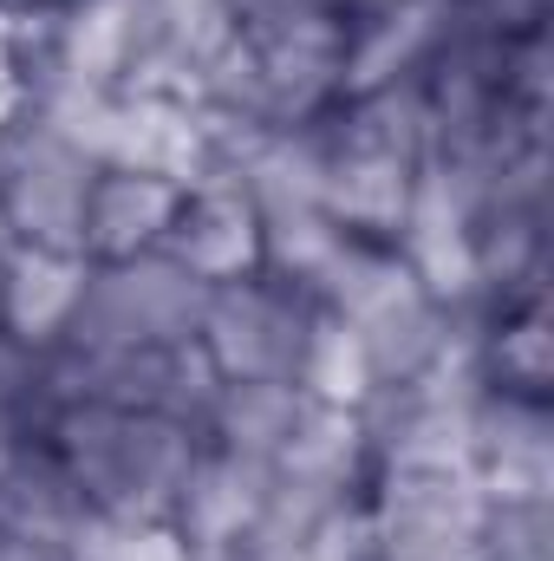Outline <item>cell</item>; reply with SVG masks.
<instances>
[{
    "mask_svg": "<svg viewBox=\"0 0 554 561\" xmlns=\"http://www.w3.org/2000/svg\"><path fill=\"white\" fill-rule=\"evenodd\" d=\"M450 33V0H385L372 13L346 20V66H339V99L417 79L430 66V53Z\"/></svg>",
    "mask_w": 554,
    "mask_h": 561,
    "instance_id": "10",
    "label": "cell"
},
{
    "mask_svg": "<svg viewBox=\"0 0 554 561\" xmlns=\"http://www.w3.org/2000/svg\"><path fill=\"white\" fill-rule=\"evenodd\" d=\"M13 450H20V444H13V437L0 431V470H7V457H13Z\"/></svg>",
    "mask_w": 554,
    "mask_h": 561,
    "instance_id": "28",
    "label": "cell"
},
{
    "mask_svg": "<svg viewBox=\"0 0 554 561\" xmlns=\"http://www.w3.org/2000/svg\"><path fill=\"white\" fill-rule=\"evenodd\" d=\"M79 0H0V13L7 20H59V13H72Z\"/></svg>",
    "mask_w": 554,
    "mask_h": 561,
    "instance_id": "25",
    "label": "cell"
},
{
    "mask_svg": "<svg viewBox=\"0 0 554 561\" xmlns=\"http://www.w3.org/2000/svg\"><path fill=\"white\" fill-rule=\"evenodd\" d=\"M13 118H26V85H20L13 53H7V33H0V131H7Z\"/></svg>",
    "mask_w": 554,
    "mask_h": 561,
    "instance_id": "24",
    "label": "cell"
},
{
    "mask_svg": "<svg viewBox=\"0 0 554 561\" xmlns=\"http://www.w3.org/2000/svg\"><path fill=\"white\" fill-rule=\"evenodd\" d=\"M59 561H189L170 523H131V516H85Z\"/></svg>",
    "mask_w": 554,
    "mask_h": 561,
    "instance_id": "21",
    "label": "cell"
},
{
    "mask_svg": "<svg viewBox=\"0 0 554 561\" xmlns=\"http://www.w3.org/2000/svg\"><path fill=\"white\" fill-rule=\"evenodd\" d=\"M209 280L176 268L170 255H131V262H92L79 313L66 327V346H170L196 340Z\"/></svg>",
    "mask_w": 554,
    "mask_h": 561,
    "instance_id": "2",
    "label": "cell"
},
{
    "mask_svg": "<svg viewBox=\"0 0 554 561\" xmlns=\"http://www.w3.org/2000/svg\"><path fill=\"white\" fill-rule=\"evenodd\" d=\"M53 457L72 470L85 503L99 516H131V523H170L176 490L203 450V431L157 412H118V405H59L46 437Z\"/></svg>",
    "mask_w": 554,
    "mask_h": 561,
    "instance_id": "1",
    "label": "cell"
},
{
    "mask_svg": "<svg viewBox=\"0 0 554 561\" xmlns=\"http://www.w3.org/2000/svg\"><path fill=\"white\" fill-rule=\"evenodd\" d=\"M85 516H92V503L72 483V470L53 457V444H20L7 457V470H0V529L7 536L59 561Z\"/></svg>",
    "mask_w": 554,
    "mask_h": 561,
    "instance_id": "14",
    "label": "cell"
},
{
    "mask_svg": "<svg viewBox=\"0 0 554 561\" xmlns=\"http://www.w3.org/2000/svg\"><path fill=\"white\" fill-rule=\"evenodd\" d=\"M0 561H53V556H39L33 542H20V536H7V529H0Z\"/></svg>",
    "mask_w": 554,
    "mask_h": 561,
    "instance_id": "26",
    "label": "cell"
},
{
    "mask_svg": "<svg viewBox=\"0 0 554 561\" xmlns=\"http://www.w3.org/2000/svg\"><path fill=\"white\" fill-rule=\"evenodd\" d=\"M476 359H483V386H496V392H522V399H549L554 392L549 300H522V307L489 313Z\"/></svg>",
    "mask_w": 554,
    "mask_h": 561,
    "instance_id": "18",
    "label": "cell"
},
{
    "mask_svg": "<svg viewBox=\"0 0 554 561\" xmlns=\"http://www.w3.org/2000/svg\"><path fill=\"white\" fill-rule=\"evenodd\" d=\"M470 470L489 503H554V412L549 399L496 392L470 405Z\"/></svg>",
    "mask_w": 554,
    "mask_h": 561,
    "instance_id": "6",
    "label": "cell"
},
{
    "mask_svg": "<svg viewBox=\"0 0 554 561\" xmlns=\"http://www.w3.org/2000/svg\"><path fill=\"white\" fill-rule=\"evenodd\" d=\"M450 13H457V26H470V33L516 39V33H535V26H549L554 0H450Z\"/></svg>",
    "mask_w": 554,
    "mask_h": 561,
    "instance_id": "23",
    "label": "cell"
},
{
    "mask_svg": "<svg viewBox=\"0 0 554 561\" xmlns=\"http://www.w3.org/2000/svg\"><path fill=\"white\" fill-rule=\"evenodd\" d=\"M476 209L463 203V190L450 176H437L430 163L417 170L412 209L392 236V255L412 268V280L443 300V307H483L476 300Z\"/></svg>",
    "mask_w": 554,
    "mask_h": 561,
    "instance_id": "7",
    "label": "cell"
},
{
    "mask_svg": "<svg viewBox=\"0 0 554 561\" xmlns=\"http://www.w3.org/2000/svg\"><path fill=\"white\" fill-rule=\"evenodd\" d=\"M300 405H307V392L293 379H222L203 437L222 444V450H235V457L275 463L280 450H287V437H293Z\"/></svg>",
    "mask_w": 554,
    "mask_h": 561,
    "instance_id": "17",
    "label": "cell"
},
{
    "mask_svg": "<svg viewBox=\"0 0 554 561\" xmlns=\"http://www.w3.org/2000/svg\"><path fill=\"white\" fill-rule=\"evenodd\" d=\"M255 216H262V268L280 280H300V287L346 242V229L320 203H255Z\"/></svg>",
    "mask_w": 554,
    "mask_h": 561,
    "instance_id": "19",
    "label": "cell"
},
{
    "mask_svg": "<svg viewBox=\"0 0 554 561\" xmlns=\"http://www.w3.org/2000/svg\"><path fill=\"white\" fill-rule=\"evenodd\" d=\"M85 275H92L85 255L7 242L0 249V333L26 340V346H59L72 313H79Z\"/></svg>",
    "mask_w": 554,
    "mask_h": 561,
    "instance_id": "12",
    "label": "cell"
},
{
    "mask_svg": "<svg viewBox=\"0 0 554 561\" xmlns=\"http://www.w3.org/2000/svg\"><path fill=\"white\" fill-rule=\"evenodd\" d=\"M280 477H307V483H326V490H366L372 483V444H366V424L359 405H320L307 399L293 437L275 457Z\"/></svg>",
    "mask_w": 554,
    "mask_h": 561,
    "instance_id": "16",
    "label": "cell"
},
{
    "mask_svg": "<svg viewBox=\"0 0 554 561\" xmlns=\"http://www.w3.org/2000/svg\"><path fill=\"white\" fill-rule=\"evenodd\" d=\"M313 7H326V13H346V20H353V13H372V7H385V0H313Z\"/></svg>",
    "mask_w": 554,
    "mask_h": 561,
    "instance_id": "27",
    "label": "cell"
},
{
    "mask_svg": "<svg viewBox=\"0 0 554 561\" xmlns=\"http://www.w3.org/2000/svg\"><path fill=\"white\" fill-rule=\"evenodd\" d=\"M176 268H189L196 280H242L262 268V216L255 196L235 183H189L176 203V222L163 236V249Z\"/></svg>",
    "mask_w": 554,
    "mask_h": 561,
    "instance_id": "9",
    "label": "cell"
},
{
    "mask_svg": "<svg viewBox=\"0 0 554 561\" xmlns=\"http://www.w3.org/2000/svg\"><path fill=\"white\" fill-rule=\"evenodd\" d=\"M275 483V463H255V457H235L222 444L203 437L183 490H176V510H170V529L176 542L196 561H222L242 549V536L255 529L262 516V496Z\"/></svg>",
    "mask_w": 554,
    "mask_h": 561,
    "instance_id": "8",
    "label": "cell"
},
{
    "mask_svg": "<svg viewBox=\"0 0 554 561\" xmlns=\"http://www.w3.org/2000/svg\"><path fill=\"white\" fill-rule=\"evenodd\" d=\"M483 561H554V503H489Z\"/></svg>",
    "mask_w": 554,
    "mask_h": 561,
    "instance_id": "22",
    "label": "cell"
},
{
    "mask_svg": "<svg viewBox=\"0 0 554 561\" xmlns=\"http://www.w3.org/2000/svg\"><path fill=\"white\" fill-rule=\"evenodd\" d=\"M379 561H483L489 496L470 470H385L366 483Z\"/></svg>",
    "mask_w": 554,
    "mask_h": 561,
    "instance_id": "5",
    "label": "cell"
},
{
    "mask_svg": "<svg viewBox=\"0 0 554 561\" xmlns=\"http://www.w3.org/2000/svg\"><path fill=\"white\" fill-rule=\"evenodd\" d=\"M293 386L320 405H366L372 392V373H366V353L353 340V327H339L333 313L313 320L307 346H300V366H293Z\"/></svg>",
    "mask_w": 554,
    "mask_h": 561,
    "instance_id": "20",
    "label": "cell"
},
{
    "mask_svg": "<svg viewBox=\"0 0 554 561\" xmlns=\"http://www.w3.org/2000/svg\"><path fill=\"white\" fill-rule=\"evenodd\" d=\"M450 333H457V307L430 300L424 287H405L399 300H385L372 320L353 327V340H359V353H366V373H372V392L430 373V366L443 359Z\"/></svg>",
    "mask_w": 554,
    "mask_h": 561,
    "instance_id": "15",
    "label": "cell"
},
{
    "mask_svg": "<svg viewBox=\"0 0 554 561\" xmlns=\"http://www.w3.org/2000/svg\"><path fill=\"white\" fill-rule=\"evenodd\" d=\"M183 183L150 176V170H99L92 196H85V262H131V255H157L170 222H176Z\"/></svg>",
    "mask_w": 554,
    "mask_h": 561,
    "instance_id": "13",
    "label": "cell"
},
{
    "mask_svg": "<svg viewBox=\"0 0 554 561\" xmlns=\"http://www.w3.org/2000/svg\"><path fill=\"white\" fill-rule=\"evenodd\" d=\"M339 112V105H333ZM412 157H392V150H372V144L339 138L333 125V157H326V183H320V209L346 229V236H366V242H392L405 209H412L417 190Z\"/></svg>",
    "mask_w": 554,
    "mask_h": 561,
    "instance_id": "11",
    "label": "cell"
},
{
    "mask_svg": "<svg viewBox=\"0 0 554 561\" xmlns=\"http://www.w3.org/2000/svg\"><path fill=\"white\" fill-rule=\"evenodd\" d=\"M92 176H99V163L85 150H72L53 125H39L33 112L13 118L0 131V222H7V242L85 255L79 236H85Z\"/></svg>",
    "mask_w": 554,
    "mask_h": 561,
    "instance_id": "4",
    "label": "cell"
},
{
    "mask_svg": "<svg viewBox=\"0 0 554 561\" xmlns=\"http://www.w3.org/2000/svg\"><path fill=\"white\" fill-rule=\"evenodd\" d=\"M313 320H320V307H313V294L300 280L255 268L242 280L209 287L196 346L209 353V366L222 379H293Z\"/></svg>",
    "mask_w": 554,
    "mask_h": 561,
    "instance_id": "3",
    "label": "cell"
}]
</instances>
